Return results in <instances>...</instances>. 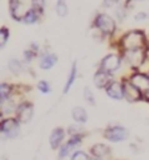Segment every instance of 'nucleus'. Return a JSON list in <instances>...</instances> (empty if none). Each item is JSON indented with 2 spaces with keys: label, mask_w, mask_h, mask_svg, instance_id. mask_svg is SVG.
<instances>
[{
  "label": "nucleus",
  "mask_w": 149,
  "mask_h": 160,
  "mask_svg": "<svg viewBox=\"0 0 149 160\" xmlns=\"http://www.w3.org/2000/svg\"><path fill=\"white\" fill-rule=\"evenodd\" d=\"M58 54L51 52L49 48L46 49H42L41 54H40L38 60H37V64H38V68L44 72H49L53 68L58 64Z\"/></svg>",
  "instance_id": "obj_11"
},
{
  "label": "nucleus",
  "mask_w": 149,
  "mask_h": 160,
  "mask_svg": "<svg viewBox=\"0 0 149 160\" xmlns=\"http://www.w3.org/2000/svg\"><path fill=\"white\" fill-rule=\"evenodd\" d=\"M119 4H120V0H103L102 2L103 8H107V9H111V8L113 9Z\"/></svg>",
  "instance_id": "obj_32"
},
{
  "label": "nucleus",
  "mask_w": 149,
  "mask_h": 160,
  "mask_svg": "<svg viewBox=\"0 0 149 160\" xmlns=\"http://www.w3.org/2000/svg\"><path fill=\"white\" fill-rule=\"evenodd\" d=\"M55 13L58 18H66L69 15V5L66 0H57L55 3Z\"/></svg>",
  "instance_id": "obj_25"
},
{
  "label": "nucleus",
  "mask_w": 149,
  "mask_h": 160,
  "mask_svg": "<svg viewBox=\"0 0 149 160\" xmlns=\"http://www.w3.org/2000/svg\"><path fill=\"white\" fill-rule=\"evenodd\" d=\"M22 95V89L20 85H15L12 82L3 81L0 82V105L7 99L12 98L15 95Z\"/></svg>",
  "instance_id": "obj_15"
},
{
  "label": "nucleus",
  "mask_w": 149,
  "mask_h": 160,
  "mask_svg": "<svg viewBox=\"0 0 149 160\" xmlns=\"http://www.w3.org/2000/svg\"><path fill=\"white\" fill-rule=\"evenodd\" d=\"M3 118V115H2V112H0V119H2Z\"/></svg>",
  "instance_id": "obj_37"
},
{
  "label": "nucleus",
  "mask_w": 149,
  "mask_h": 160,
  "mask_svg": "<svg viewBox=\"0 0 149 160\" xmlns=\"http://www.w3.org/2000/svg\"><path fill=\"white\" fill-rule=\"evenodd\" d=\"M113 50H131V49H149V37L144 29H129L122 33L112 42Z\"/></svg>",
  "instance_id": "obj_1"
},
{
  "label": "nucleus",
  "mask_w": 149,
  "mask_h": 160,
  "mask_svg": "<svg viewBox=\"0 0 149 160\" xmlns=\"http://www.w3.org/2000/svg\"><path fill=\"white\" fill-rule=\"evenodd\" d=\"M36 89L44 95L51 93V85L49 81H46V79H38L37 83H36Z\"/></svg>",
  "instance_id": "obj_29"
},
{
  "label": "nucleus",
  "mask_w": 149,
  "mask_h": 160,
  "mask_svg": "<svg viewBox=\"0 0 149 160\" xmlns=\"http://www.w3.org/2000/svg\"><path fill=\"white\" fill-rule=\"evenodd\" d=\"M113 160H116V159H113Z\"/></svg>",
  "instance_id": "obj_38"
},
{
  "label": "nucleus",
  "mask_w": 149,
  "mask_h": 160,
  "mask_svg": "<svg viewBox=\"0 0 149 160\" xmlns=\"http://www.w3.org/2000/svg\"><path fill=\"white\" fill-rule=\"evenodd\" d=\"M113 78H116L115 74L108 73L106 70L100 69V68H98V69L95 70V73L93 74V83H94V86L96 89L104 90L108 86V83H110Z\"/></svg>",
  "instance_id": "obj_16"
},
{
  "label": "nucleus",
  "mask_w": 149,
  "mask_h": 160,
  "mask_svg": "<svg viewBox=\"0 0 149 160\" xmlns=\"http://www.w3.org/2000/svg\"><path fill=\"white\" fill-rule=\"evenodd\" d=\"M102 136L110 143H123L129 139V131L123 124H108L102 131Z\"/></svg>",
  "instance_id": "obj_6"
},
{
  "label": "nucleus",
  "mask_w": 149,
  "mask_h": 160,
  "mask_svg": "<svg viewBox=\"0 0 149 160\" xmlns=\"http://www.w3.org/2000/svg\"><path fill=\"white\" fill-rule=\"evenodd\" d=\"M66 139H67L66 128L62 127V126H57V127H54L49 134V138H48L49 147L53 151H58L61 148V146L65 143Z\"/></svg>",
  "instance_id": "obj_12"
},
{
  "label": "nucleus",
  "mask_w": 149,
  "mask_h": 160,
  "mask_svg": "<svg viewBox=\"0 0 149 160\" xmlns=\"http://www.w3.org/2000/svg\"><path fill=\"white\" fill-rule=\"evenodd\" d=\"M128 12H129V8L120 3L119 5H116V7L113 8V19L118 22H123L128 18Z\"/></svg>",
  "instance_id": "obj_24"
},
{
  "label": "nucleus",
  "mask_w": 149,
  "mask_h": 160,
  "mask_svg": "<svg viewBox=\"0 0 149 160\" xmlns=\"http://www.w3.org/2000/svg\"><path fill=\"white\" fill-rule=\"evenodd\" d=\"M41 52H42V48L40 47L37 42H31L29 47H28L26 49H24V52H22V58L21 60L25 64L26 68H29L34 61L38 60Z\"/></svg>",
  "instance_id": "obj_17"
},
{
  "label": "nucleus",
  "mask_w": 149,
  "mask_h": 160,
  "mask_svg": "<svg viewBox=\"0 0 149 160\" xmlns=\"http://www.w3.org/2000/svg\"><path fill=\"white\" fill-rule=\"evenodd\" d=\"M19 97L20 95H15L0 105V112H2L3 117H13L16 114V108H17V105H19V101L22 98V97L21 98H19Z\"/></svg>",
  "instance_id": "obj_19"
},
{
  "label": "nucleus",
  "mask_w": 149,
  "mask_h": 160,
  "mask_svg": "<svg viewBox=\"0 0 149 160\" xmlns=\"http://www.w3.org/2000/svg\"><path fill=\"white\" fill-rule=\"evenodd\" d=\"M82 94H83V99H84V102H86L87 105H90V106H95V105H96L95 94H94L93 89H91L90 86H84Z\"/></svg>",
  "instance_id": "obj_27"
},
{
  "label": "nucleus",
  "mask_w": 149,
  "mask_h": 160,
  "mask_svg": "<svg viewBox=\"0 0 149 160\" xmlns=\"http://www.w3.org/2000/svg\"><path fill=\"white\" fill-rule=\"evenodd\" d=\"M104 93L112 101H116V102L124 101V89H123L122 78H113L108 83V86L104 89Z\"/></svg>",
  "instance_id": "obj_14"
},
{
  "label": "nucleus",
  "mask_w": 149,
  "mask_h": 160,
  "mask_svg": "<svg viewBox=\"0 0 149 160\" xmlns=\"http://www.w3.org/2000/svg\"><path fill=\"white\" fill-rule=\"evenodd\" d=\"M22 124L19 122L15 115L13 117H3L0 119V138L4 140L16 139L21 134Z\"/></svg>",
  "instance_id": "obj_4"
},
{
  "label": "nucleus",
  "mask_w": 149,
  "mask_h": 160,
  "mask_svg": "<svg viewBox=\"0 0 149 160\" xmlns=\"http://www.w3.org/2000/svg\"><path fill=\"white\" fill-rule=\"evenodd\" d=\"M8 9H9V15L12 18V20L21 22L22 16H24L25 11L28 8H25L22 0H8Z\"/></svg>",
  "instance_id": "obj_18"
},
{
  "label": "nucleus",
  "mask_w": 149,
  "mask_h": 160,
  "mask_svg": "<svg viewBox=\"0 0 149 160\" xmlns=\"http://www.w3.org/2000/svg\"><path fill=\"white\" fill-rule=\"evenodd\" d=\"M133 2L136 3V2H144V0H133Z\"/></svg>",
  "instance_id": "obj_35"
},
{
  "label": "nucleus",
  "mask_w": 149,
  "mask_h": 160,
  "mask_svg": "<svg viewBox=\"0 0 149 160\" xmlns=\"http://www.w3.org/2000/svg\"><path fill=\"white\" fill-rule=\"evenodd\" d=\"M69 160H94V158L90 155V152L87 150H77L74 151L70 158H69Z\"/></svg>",
  "instance_id": "obj_26"
},
{
  "label": "nucleus",
  "mask_w": 149,
  "mask_h": 160,
  "mask_svg": "<svg viewBox=\"0 0 149 160\" xmlns=\"http://www.w3.org/2000/svg\"><path fill=\"white\" fill-rule=\"evenodd\" d=\"M122 57L124 61V66L129 72L142 70L149 61V49H131L122 50Z\"/></svg>",
  "instance_id": "obj_3"
},
{
  "label": "nucleus",
  "mask_w": 149,
  "mask_h": 160,
  "mask_svg": "<svg viewBox=\"0 0 149 160\" xmlns=\"http://www.w3.org/2000/svg\"><path fill=\"white\" fill-rule=\"evenodd\" d=\"M44 15L42 12H40V11H37L36 8H33V7H28V9L25 11V13L24 16H22V24H25V25H34V24H37V22H40L44 18Z\"/></svg>",
  "instance_id": "obj_20"
},
{
  "label": "nucleus",
  "mask_w": 149,
  "mask_h": 160,
  "mask_svg": "<svg viewBox=\"0 0 149 160\" xmlns=\"http://www.w3.org/2000/svg\"><path fill=\"white\" fill-rule=\"evenodd\" d=\"M31 7L36 8L40 12L45 13V8H46V0H31Z\"/></svg>",
  "instance_id": "obj_31"
},
{
  "label": "nucleus",
  "mask_w": 149,
  "mask_h": 160,
  "mask_svg": "<svg viewBox=\"0 0 149 160\" xmlns=\"http://www.w3.org/2000/svg\"><path fill=\"white\" fill-rule=\"evenodd\" d=\"M70 115L74 123H78V124H86L89 122V112L84 107L82 106H74L70 111Z\"/></svg>",
  "instance_id": "obj_22"
},
{
  "label": "nucleus",
  "mask_w": 149,
  "mask_h": 160,
  "mask_svg": "<svg viewBox=\"0 0 149 160\" xmlns=\"http://www.w3.org/2000/svg\"><path fill=\"white\" fill-rule=\"evenodd\" d=\"M7 68L11 74H13V76H20V74H22L25 72V69H28V68L25 66V64L22 62V60H19V58H11L8 61L7 64Z\"/></svg>",
  "instance_id": "obj_23"
},
{
  "label": "nucleus",
  "mask_w": 149,
  "mask_h": 160,
  "mask_svg": "<svg viewBox=\"0 0 149 160\" xmlns=\"http://www.w3.org/2000/svg\"><path fill=\"white\" fill-rule=\"evenodd\" d=\"M142 102H145V103L149 105V90L147 91V93H144V101H142Z\"/></svg>",
  "instance_id": "obj_34"
},
{
  "label": "nucleus",
  "mask_w": 149,
  "mask_h": 160,
  "mask_svg": "<svg viewBox=\"0 0 149 160\" xmlns=\"http://www.w3.org/2000/svg\"><path fill=\"white\" fill-rule=\"evenodd\" d=\"M87 151L94 158V160H113L112 148L107 143H103V142L94 143V144L90 146Z\"/></svg>",
  "instance_id": "obj_10"
},
{
  "label": "nucleus",
  "mask_w": 149,
  "mask_h": 160,
  "mask_svg": "<svg viewBox=\"0 0 149 160\" xmlns=\"http://www.w3.org/2000/svg\"><path fill=\"white\" fill-rule=\"evenodd\" d=\"M91 28L108 40L111 44L119 37L118 36V21L113 19V16L108 15L106 12H98L91 22Z\"/></svg>",
  "instance_id": "obj_2"
},
{
  "label": "nucleus",
  "mask_w": 149,
  "mask_h": 160,
  "mask_svg": "<svg viewBox=\"0 0 149 160\" xmlns=\"http://www.w3.org/2000/svg\"><path fill=\"white\" fill-rule=\"evenodd\" d=\"M123 82V89H124V101H127L128 103H140L144 101V93L140 91L136 86H133L129 82L127 76L120 77Z\"/></svg>",
  "instance_id": "obj_9"
},
{
  "label": "nucleus",
  "mask_w": 149,
  "mask_h": 160,
  "mask_svg": "<svg viewBox=\"0 0 149 160\" xmlns=\"http://www.w3.org/2000/svg\"><path fill=\"white\" fill-rule=\"evenodd\" d=\"M15 117L19 119V122L22 126L29 124L34 118V103L28 98H21L17 105Z\"/></svg>",
  "instance_id": "obj_8"
},
{
  "label": "nucleus",
  "mask_w": 149,
  "mask_h": 160,
  "mask_svg": "<svg viewBox=\"0 0 149 160\" xmlns=\"http://www.w3.org/2000/svg\"><path fill=\"white\" fill-rule=\"evenodd\" d=\"M66 131H67V136H71V135H86L83 124H78V123L70 124L69 127H66Z\"/></svg>",
  "instance_id": "obj_28"
},
{
  "label": "nucleus",
  "mask_w": 149,
  "mask_h": 160,
  "mask_svg": "<svg viewBox=\"0 0 149 160\" xmlns=\"http://www.w3.org/2000/svg\"><path fill=\"white\" fill-rule=\"evenodd\" d=\"M86 135H71L67 136V139L65 140V143L61 146V148L57 151V158L58 160H65L67 158H70V155L81 148V146L83 144Z\"/></svg>",
  "instance_id": "obj_7"
},
{
  "label": "nucleus",
  "mask_w": 149,
  "mask_h": 160,
  "mask_svg": "<svg viewBox=\"0 0 149 160\" xmlns=\"http://www.w3.org/2000/svg\"><path fill=\"white\" fill-rule=\"evenodd\" d=\"M123 66H124V61H123L122 53H120L119 50H112V52L107 53L106 56L102 57L98 68L116 76V74L123 69Z\"/></svg>",
  "instance_id": "obj_5"
},
{
  "label": "nucleus",
  "mask_w": 149,
  "mask_h": 160,
  "mask_svg": "<svg viewBox=\"0 0 149 160\" xmlns=\"http://www.w3.org/2000/svg\"><path fill=\"white\" fill-rule=\"evenodd\" d=\"M147 74H148V77H149V68H148V70H147Z\"/></svg>",
  "instance_id": "obj_36"
},
{
  "label": "nucleus",
  "mask_w": 149,
  "mask_h": 160,
  "mask_svg": "<svg viewBox=\"0 0 149 160\" xmlns=\"http://www.w3.org/2000/svg\"><path fill=\"white\" fill-rule=\"evenodd\" d=\"M127 78L129 79V82L136 86L140 91L142 93H147L149 90V77L147 72L144 70H133V72H129L127 74Z\"/></svg>",
  "instance_id": "obj_13"
},
{
  "label": "nucleus",
  "mask_w": 149,
  "mask_h": 160,
  "mask_svg": "<svg viewBox=\"0 0 149 160\" xmlns=\"http://www.w3.org/2000/svg\"><path fill=\"white\" fill-rule=\"evenodd\" d=\"M78 78V62L74 61L71 66H70V70H69V74H67V78H66V82L64 85V89H62V94L66 95L70 93V90L73 89L74 83H75Z\"/></svg>",
  "instance_id": "obj_21"
},
{
  "label": "nucleus",
  "mask_w": 149,
  "mask_h": 160,
  "mask_svg": "<svg viewBox=\"0 0 149 160\" xmlns=\"http://www.w3.org/2000/svg\"><path fill=\"white\" fill-rule=\"evenodd\" d=\"M133 19H135V21H145V20H148L149 19V15H148V12H145V11H139L137 13H135V16H133Z\"/></svg>",
  "instance_id": "obj_33"
},
{
  "label": "nucleus",
  "mask_w": 149,
  "mask_h": 160,
  "mask_svg": "<svg viewBox=\"0 0 149 160\" xmlns=\"http://www.w3.org/2000/svg\"><path fill=\"white\" fill-rule=\"evenodd\" d=\"M11 36V31L8 27H0V50L7 45Z\"/></svg>",
  "instance_id": "obj_30"
}]
</instances>
